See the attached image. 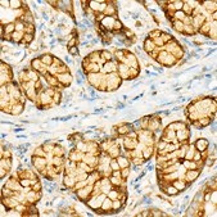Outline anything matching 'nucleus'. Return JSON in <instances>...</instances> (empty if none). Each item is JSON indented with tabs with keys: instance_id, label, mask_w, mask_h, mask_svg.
Here are the masks:
<instances>
[{
	"instance_id": "5",
	"label": "nucleus",
	"mask_w": 217,
	"mask_h": 217,
	"mask_svg": "<svg viewBox=\"0 0 217 217\" xmlns=\"http://www.w3.org/2000/svg\"><path fill=\"white\" fill-rule=\"evenodd\" d=\"M173 186H175L176 189H177L180 193H184V191L188 189V186H186V181H184V180H181V179H177V180H173L172 182Z\"/></svg>"
},
{
	"instance_id": "7",
	"label": "nucleus",
	"mask_w": 217,
	"mask_h": 217,
	"mask_svg": "<svg viewBox=\"0 0 217 217\" xmlns=\"http://www.w3.org/2000/svg\"><path fill=\"white\" fill-rule=\"evenodd\" d=\"M75 184H76V181L73 180L70 175H64V173H63V185L67 186L68 189H71V190H72V189L75 188Z\"/></svg>"
},
{
	"instance_id": "9",
	"label": "nucleus",
	"mask_w": 217,
	"mask_h": 217,
	"mask_svg": "<svg viewBox=\"0 0 217 217\" xmlns=\"http://www.w3.org/2000/svg\"><path fill=\"white\" fill-rule=\"evenodd\" d=\"M25 109V104H21V103H16L13 107H12V113L13 116H18V114H21L22 112H23Z\"/></svg>"
},
{
	"instance_id": "14",
	"label": "nucleus",
	"mask_w": 217,
	"mask_h": 217,
	"mask_svg": "<svg viewBox=\"0 0 217 217\" xmlns=\"http://www.w3.org/2000/svg\"><path fill=\"white\" fill-rule=\"evenodd\" d=\"M23 36H25V32H18V31H14L13 34H12V37H13L14 42H16L17 45L19 44V42L23 41Z\"/></svg>"
},
{
	"instance_id": "15",
	"label": "nucleus",
	"mask_w": 217,
	"mask_h": 217,
	"mask_svg": "<svg viewBox=\"0 0 217 217\" xmlns=\"http://www.w3.org/2000/svg\"><path fill=\"white\" fill-rule=\"evenodd\" d=\"M198 32L194 30L193 26H184V31H182V35H185V36H194V35H196Z\"/></svg>"
},
{
	"instance_id": "37",
	"label": "nucleus",
	"mask_w": 217,
	"mask_h": 217,
	"mask_svg": "<svg viewBox=\"0 0 217 217\" xmlns=\"http://www.w3.org/2000/svg\"><path fill=\"white\" fill-rule=\"evenodd\" d=\"M125 108V104L123 103H118L117 104V109H123Z\"/></svg>"
},
{
	"instance_id": "20",
	"label": "nucleus",
	"mask_w": 217,
	"mask_h": 217,
	"mask_svg": "<svg viewBox=\"0 0 217 217\" xmlns=\"http://www.w3.org/2000/svg\"><path fill=\"white\" fill-rule=\"evenodd\" d=\"M53 102H54L55 106H59L60 102H62V91L58 90V89H57V93H55V95L53 96Z\"/></svg>"
},
{
	"instance_id": "30",
	"label": "nucleus",
	"mask_w": 217,
	"mask_h": 217,
	"mask_svg": "<svg viewBox=\"0 0 217 217\" xmlns=\"http://www.w3.org/2000/svg\"><path fill=\"white\" fill-rule=\"evenodd\" d=\"M1 72H12V68L9 64H5L4 60H1Z\"/></svg>"
},
{
	"instance_id": "11",
	"label": "nucleus",
	"mask_w": 217,
	"mask_h": 217,
	"mask_svg": "<svg viewBox=\"0 0 217 217\" xmlns=\"http://www.w3.org/2000/svg\"><path fill=\"white\" fill-rule=\"evenodd\" d=\"M123 25H122V22L119 21V19H116L114 21V23H113V27H112V32L113 34H118V32H121V31H123Z\"/></svg>"
},
{
	"instance_id": "42",
	"label": "nucleus",
	"mask_w": 217,
	"mask_h": 217,
	"mask_svg": "<svg viewBox=\"0 0 217 217\" xmlns=\"http://www.w3.org/2000/svg\"><path fill=\"white\" fill-rule=\"evenodd\" d=\"M155 70H157V72H158V73H162V72H163V68H162V67H157Z\"/></svg>"
},
{
	"instance_id": "17",
	"label": "nucleus",
	"mask_w": 217,
	"mask_h": 217,
	"mask_svg": "<svg viewBox=\"0 0 217 217\" xmlns=\"http://www.w3.org/2000/svg\"><path fill=\"white\" fill-rule=\"evenodd\" d=\"M161 34H162V31L158 30V29H155V30H153V31H150L149 34H148V39L155 40V39H158V37H161Z\"/></svg>"
},
{
	"instance_id": "28",
	"label": "nucleus",
	"mask_w": 217,
	"mask_h": 217,
	"mask_svg": "<svg viewBox=\"0 0 217 217\" xmlns=\"http://www.w3.org/2000/svg\"><path fill=\"white\" fill-rule=\"evenodd\" d=\"M150 211H152V216H163V217L167 216V213L162 212L161 209H158V208H152Z\"/></svg>"
},
{
	"instance_id": "39",
	"label": "nucleus",
	"mask_w": 217,
	"mask_h": 217,
	"mask_svg": "<svg viewBox=\"0 0 217 217\" xmlns=\"http://www.w3.org/2000/svg\"><path fill=\"white\" fill-rule=\"evenodd\" d=\"M14 132H16V134H18V132H21V131H23V129H21V127H19V129H14L13 130Z\"/></svg>"
},
{
	"instance_id": "8",
	"label": "nucleus",
	"mask_w": 217,
	"mask_h": 217,
	"mask_svg": "<svg viewBox=\"0 0 217 217\" xmlns=\"http://www.w3.org/2000/svg\"><path fill=\"white\" fill-rule=\"evenodd\" d=\"M4 26V31L5 35H12L16 31V22H8V23H3Z\"/></svg>"
},
{
	"instance_id": "6",
	"label": "nucleus",
	"mask_w": 217,
	"mask_h": 217,
	"mask_svg": "<svg viewBox=\"0 0 217 217\" xmlns=\"http://www.w3.org/2000/svg\"><path fill=\"white\" fill-rule=\"evenodd\" d=\"M177 62H179V60L176 59V58L173 57L172 54H170V53H168L162 66H163V67H172V66H176V64H177Z\"/></svg>"
},
{
	"instance_id": "21",
	"label": "nucleus",
	"mask_w": 217,
	"mask_h": 217,
	"mask_svg": "<svg viewBox=\"0 0 217 217\" xmlns=\"http://www.w3.org/2000/svg\"><path fill=\"white\" fill-rule=\"evenodd\" d=\"M185 17L186 16H185V13H184L182 11H177V12H175V13H173V19H176V21H181V22H182Z\"/></svg>"
},
{
	"instance_id": "22",
	"label": "nucleus",
	"mask_w": 217,
	"mask_h": 217,
	"mask_svg": "<svg viewBox=\"0 0 217 217\" xmlns=\"http://www.w3.org/2000/svg\"><path fill=\"white\" fill-rule=\"evenodd\" d=\"M172 5H173L175 12L181 11V9H182V7H184V1H182V0H175V1H172Z\"/></svg>"
},
{
	"instance_id": "25",
	"label": "nucleus",
	"mask_w": 217,
	"mask_h": 217,
	"mask_svg": "<svg viewBox=\"0 0 217 217\" xmlns=\"http://www.w3.org/2000/svg\"><path fill=\"white\" fill-rule=\"evenodd\" d=\"M68 54L72 55V57H77V55L80 54V50H78V45H76V46H73V48H70V49H68Z\"/></svg>"
},
{
	"instance_id": "13",
	"label": "nucleus",
	"mask_w": 217,
	"mask_h": 217,
	"mask_svg": "<svg viewBox=\"0 0 217 217\" xmlns=\"http://www.w3.org/2000/svg\"><path fill=\"white\" fill-rule=\"evenodd\" d=\"M171 25H172V27H173V30H175V31L182 34V31H184V23L181 21H176V19H173V21L171 22Z\"/></svg>"
},
{
	"instance_id": "32",
	"label": "nucleus",
	"mask_w": 217,
	"mask_h": 217,
	"mask_svg": "<svg viewBox=\"0 0 217 217\" xmlns=\"http://www.w3.org/2000/svg\"><path fill=\"white\" fill-rule=\"evenodd\" d=\"M166 145H167V143L159 139V143H158V144L155 145V148H157V150H163V149L166 148Z\"/></svg>"
},
{
	"instance_id": "31",
	"label": "nucleus",
	"mask_w": 217,
	"mask_h": 217,
	"mask_svg": "<svg viewBox=\"0 0 217 217\" xmlns=\"http://www.w3.org/2000/svg\"><path fill=\"white\" fill-rule=\"evenodd\" d=\"M32 188V190L34 191H41V189H42V184L40 182V181H37V182H35L34 185L31 186Z\"/></svg>"
},
{
	"instance_id": "27",
	"label": "nucleus",
	"mask_w": 217,
	"mask_h": 217,
	"mask_svg": "<svg viewBox=\"0 0 217 217\" xmlns=\"http://www.w3.org/2000/svg\"><path fill=\"white\" fill-rule=\"evenodd\" d=\"M19 184H21L22 188H29V186L32 185V182H31L30 179H21V180H19Z\"/></svg>"
},
{
	"instance_id": "18",
	"label": "nucleus",
	"mask_w": 217,
	"mask_h": 217,
	"mask_svg": "<svg viewBox=\"0 0 217 217\" xmlns=\"http://www.w3.org/2000/svg\"><path fill=\"white\" fill-rule=\"evenodd\" d=\"M100 58L104 60V62H108V60H112V54L109 53V50H100Z\"/></svg>"
},
{
	"instance_id": "41",
	"label": "nucleus",
	"mask_w": 217,
	"mask_h": 217,
	"mask_svg": "<svg viewBox=\"0 0 217 217\" xmlns=\"http://www.w3.org/2000/svg\"><path fill=\"white\" fill-rule=\"evenodd\" d=\"M99 40H100V39H93V40H91V45H94V44H96V42H98V41H99Z\"/></svg>"
},
{
	"instance_id": "2",
	"label": "nucleus",
	"mask_w": 217,
	"mask_h": 217,
	"mask_svg": "<svg viewBox=\"0 0 217 217\" xmlns=\"http://www.w3.org/2000/svg\"><path fill=\"white\" fill-rule=\"evenodd\" d=\"M194 147H195V150H198V152H206L207 149L209 148V141L207 139H204V137H199L198 140H195V141L193 143Z\"/></svg>"
},
{
	"instance_id": "45",
	"label": "nucleus",
	"mask_w": 217,
	"mask_h": 217,
	"mask_svg": "<svg viewBox=\"0 0 217 217\" xmlns=\"http://www.w3.org/2000/svg\"><path fill=\"white\" fill-rule=\"evenodd\" d=\"M136 27H139V29L140 27H143V23L141 22H136Z\"/></svg>"
},
{
	"instance_id": "12",
	"label": "nucleus",
	"mask_w": 217,
	"mask_h": 217,
	"mask_svg": "<svg viewBox=\"0 0 217 217\" xmlns=\"http://www.w3.org/2000/svg\"><path fill=\"white\" fill-rule=\"evenodd\" d=\"M0 166H1V168H5V170L11 171V168H12V158H1V161H0Z\"/></svg>"
},
{
	"instance_id": "10",
	"label": "nucleus",
	"mask_w": 217,
	"mask_h": 217,
	"mask_svg": "<svg viewBox=\"0 0 217 217\" xmlns=\"http://www.w3.org/2000/svg\"><path fill=\"white\" fill-rule=\"evenodd\" d=\"M53 154L54 155H58V157H66V150H64V148L62 147L60 144H55V148H54V150H53Z\"/></svg>"
},
{
	"instance_id": "23",
	"label": "nucleus",
	"mask_w": 217,
	"mask_h": 217,
	"mask_svg": "<svg viewBox=\"0 0 217 217\" xmlns=\"http://www.w3.org/2000/svg\"><path fill=\"white\" fill-rule=\"evenodd\" d=\"M109 167H111V170H112V171L121 170V168H119V165H118V162H117L116 158H112V159L109 161Z\"/></svg>"
},
{
	"instance_id": "29",
	"label": "nucleus",
	"mask_w": 217,
	"mask_h": 217,
	"mask_svg": "<svg viewBox=\"0 0 217 217\" xmlns=\"http://www.w3.org/2000/svg\"><path fill=\"white\" fill-rule=\"evenodd\" d=\"M77 44H78V39H75V37H72V39H70V40L67 41V49L76 46Z\"/></svg>"
},
{
	"instance_id": "24",
	"label": "nucleus",
	"mask_w": 217,
	"mask_h": 217,
	"mask_svg": "<svg viewBox=\"0 0 217 217\" xmlns=\"http://www.w3.org/2000/svg\"><path fill=\"white\" fill-rule=\"evenodd\" d=\"M23 41L26 42L27 45H30L31 42L35 41V35H31V34H25L23 36Z\"/></svg>"
},
{
	"instance_id": "34",
	"label": "nucleus",
	"mask_w": 217,
	"mask_h": 217,
	"mask_svg": "<svg viewBox=\"0 0 217 217\" xmlns=\"http://www.w3.org/2000/svg\"><path fill=\"white\" fill-rule=\"evenodd\" d=\"M145 173H147V171H143V172L140 173V175L137 176L136 179H135V181H140V180H141V179H143V177H144V176H145Z\"/></svg>"
},
{
	"instance_id": "36",
	"label": "nucleus",
	"mask_w": 217,
	"mask_h": 217,
	"mask_svg": "<svg viewBox=\"0 0 217 217\" xmlns=\"http://www.w3.org/2000/svg\"><path fill=\"white\" fill-rule=\"evenodd\" d=\"M41 16L44 17L45 21H49V17H48V14H46V12H45V11H42V12H41Z\"/></svg>"
},
{
	"instance_id": "35",
	"label": "nucleus",
	"mask_w": 217,
	"mask_h": 217,
	"mask_svg": "<svg viewBox=\"0 0 217 217\" xmlns=\"http://www.w3.org/2000/svg\"><path fill=\"white\" fill-rule=\"evenodd\" d=\"M72 114H71V116H64V117H60V121H68V119L70 118H72Z\"/></svg>"
},
{
	"instance_id": "44",
	"label": "nucleus",
	"mask_w": 217,
	"mask_h": 217,
	"mask_svg": "<svg viewBox=\"0 0 217 217\" xmlns=\"http://www.w3.org/2000/svg\"><path fill=\"white\" fill-rule=\"evenodd\" d=\"M180 109H181L180 107H175V108L172 109V112H179V111H180Z\"/></svg>"
},
{
	"instance_id": "3",
	"label": "nucleus",
	"mask_w": 217,
	"mask_h": 217,
	"mask_svg": "<svg viewBox=\"0 0 217 217\" xmlns=\"http://www.w3.org/2000/svg\"><path fill=\"white\" fill-rule=\"evenodd\" d=\"M39 58L40 60H41V63L42 64H45V66H48V67H50V66L54 63V55H52V54H48V53H45V54H41V55H39Z\"/></svg>"
},
{
	"instance_id": "33",
	"label": "nucleus",
	"mask_w": 217,
	"mask_h": 217,
	"mask_svg": "<svg viewBox=\"0 0 217 217\" xmlns=\"http://www.w3.org/2000/svg\"><path fill=\"white\" fill-rule=\"evenodd\" d=\"M0 171H1V172H0V177H1V180H3V179L5 177V175H8V173L11 172V171L5 170V168H0Z\"/></svg>"
},
{
	"instance_id": "19",
	"label": "nucleus",
	"mask_w": 217,
	"mask_h": 217,
	"mask_svg": "<svg viewBox=\"0 0 217 217\" xmlns=\"http://www.w3.org/2000/svg\"><path fill=\"white\" fill-rule=\"evenodd\" d=\"M198 121H199V123H200L202 127H207L208 125L212 123V121H213V119H211L209 117H200Z\"/></svg>"
},
{
	"instance_id": "4",
	"label": "nucleus",
	"mask_w": 217,
	"mask_h": 217,
	"mask_svg": "<svg viewBox=\"0 0 217 217\" xmlns=\"http://www.w3.org/2000/svg\"><path fill=\"white\" fill-rule=\"evenodd\" d=\"M116 159L119 165V168H126V167H130V166H131V161L123 154H119Z\"/></svg>"
},
{
	"instance_id": "40",
	"label": "nucleus",
	"mask_w": 217,
	"mask_h": 217,
	"mask_svg": "<svg viewBox=\"0 0 217 217\" xmlns=\"http://www.w3.org/2000/svg\"><path fill=\"white\" fill-rule=\"evenodd\" d=\"M147 170H148V171H152V170H153V166L150 165V163H148V166H147Z\"/></svg>"
},
{
	"instance_id": "38",
	"label": "nucleus",
	"mask_w": 217,
	"mask_h": 217,
	"mask_svg": "<svg viewBox=\"0 0 217 217\" xmlns=\"http://www.w3.org/2000/svg\"><path fill=\"white\" fill-rule=\"evenodd\" d=\"M94 113H95V114H98V113H103V109H100V108H95Z\"/></svg>"
},
{
	"instance_id": "26",
	"label": "nucleus",
	"mask_w": 217,
	"mask_h": 217,
	"mask_svg": "<svg viewBox=\"0 0 217 217\" xmlns=\"http://www.w3.org/2000/svg\"><path fill=\"white\" fill-rule=\"evenodd\" d=\"M130 173V167H126V168H121V177L123 181H127V176Z\"/></svg>"
},
{
	"instance_id": "16",
	"label": "nucleus",
	"mask_w": 217,
	"mask_h": 217,
	"mask_svg": "<svg viewBox=\"0 0 217 217\" xmlns=\"http://www.w3.org/2000/svg\"><path fill=\"white\" fill-rule=\"evenodd\" d=\"M22 7H23V1H21V0H11V8L12 9L19 11V9H22Z\"/></svg>"
},
{
	"instance_id": "1",
	"label": "nucleus",
	"mask_w": 217,
	"mask_h": 217,
	"mask_svg": "<svg viewBox=\"0 0 217 217\" xmlns=\"http://www.w3.org/2000/svg\"><path fill=\"white\" fill-rule=\"evenodd\" d=\"M57 78H58V81H59L60 86H62L63 89L68 88V86L71 85V82H72V76H71L70 72H67V73H59V75H57Z\"/></svg>"
},
{
	"instance_id": "43",
	"label": "nucleus",
	"mask_w": 217,
	"mask_h": 217,
	"mask_svg": "<svg viewBox=\"0 0 217 217\" xmlns=\"http://www.w3.org/2000/svg\"><path fill=\"white\" fill-rule=\"evenodd\" d=\"M66 62H67L68 64H71V63H72V59H70L68 57H66Z\"/></svg>"
}]
</instances>
